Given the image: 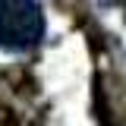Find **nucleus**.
<instances>
[{
    "label": "nucleus",
    "mask_w": 126,
    "mask_h": 126,
    "mask_svg": "<svg viewBox=\"0 0 126 126\" xmlns=\"http://www.w3.org/2000/svg\"><path fill=\"white\" fill-rule=\"evenodd\" d=\"M44 29L38 0H0V50L25 54L44 41Z\"/></svg>",
    "instance_id": "obj_1"
}]
</instances>
